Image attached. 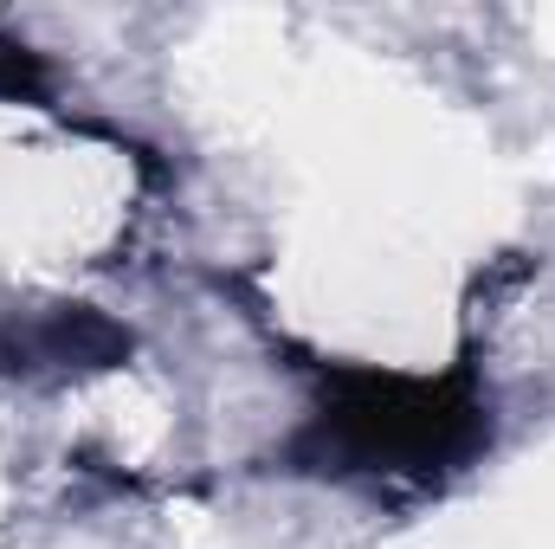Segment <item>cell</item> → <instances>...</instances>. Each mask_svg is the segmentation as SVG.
Masks as SVG:
<instances>
[{"label": "cell", "mask_w": 555, "mask_h": 549, "mask_svg": "<svg viewBox=\"0 0 555 549\" xmlns=\"http://www.w3.org/2000/svg\"><path fill=\"white\" fill-rule=\"evenodd\" d=\"M491 439V408L472 375L401 382V375H336L330 401L291 439L304 472L330 478H433L465 465Z\"/></svg>", "instance_id": "obj_1"}, {"label": "cell", "mask_w": 555, "mask_h": 549, "mask_svg": "<svg viewBox=\"0 0 555 549\" xmlns=\"http://www.w3.org/2000/svg\"><path fill=\"white\" fill-rule=\"evenodd\" d=\"M130 356V336L98 310H46L26 323H0V369H111Z\"/></svg>", "instance_id": "obj_2"}]
</instances>
